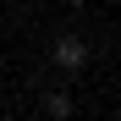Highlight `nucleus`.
<instances>
[{
  "label": "nucleus",
  "instance_id": "obj_1",
  "mask_svg": "<svg viewBox=\"0 0 121 121\" xmlns=\"http://www.w3.org/2000/svg\"><path fill=\"white\" fill-rule=\"evenodd\" d=\"M50 60H55L60 72H83V66H88V44H83V39H72V33H60L55 50H50Z\"/></svg>",
  "mask_w": 121,
  "mask_h": 121
},
{
  "label": "nucleus",
  "instance_id": "obj_3",
  "mask_svg": "<svg viewBox=\"0 0 121 121\" xmlns=\"http://www.w3.org/2000/svg\"><path fill=\"white\" fill-rule=\"evenodd\" d=\"M66 6H88V0H66Z\"/></svg>",
  "mask_w": 121,
  "mask_h": 121
},
{
  "label": "nucleus",
  "instance_id": "obj_2",
  "mask_svg": "<svg viewBox=\"0 0 121 121\" xmlns=\"http://www.w3.org/2000/svg\"><path fill=\"white\" fill-rule=\"evenodd\" d=\"M44 116H50V121H66V116H72V94H66V88H50V94H44Z\"/></svg>",
  "mask_w": 121,
  "mask_h": 121
}]
</instances>
